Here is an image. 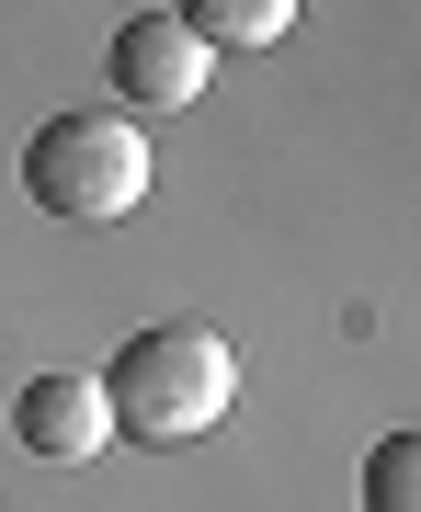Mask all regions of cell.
Here are the masks:
<instances>
[{
    "mask_svg": "<svg viewBox=\"0 0 421 512\" xmlns=\"http://www.w3.org/2000/svg\"><path fill=\"white\" fill-rule=\"evenodd\" d=\"M103 410H114V433H137V444H194V433H217V421L239 410V353H228V330H205V319L126 330L114 365H103Z\"/></svg>",
    "mask_w": 421,
    "mask_h": 512,
    "instance_id": "obj_1",
    "label": "cell"
},
{
    "mask_svg": "<svg viewBox=\"0 0 421 512\" xmlns=\"http://www.w3.org/2000/svg\"><path fill=\"white\" fill-rule=\"evenodd\" d=\"M23 194L46 217H69V228H114V217L148 205V137L126 114H57L23 148Z\"/></svg>",
    "mask_w": 421,
    "mask_h": 512,
    "instance_id": "obj_2",
    "label": "cell"
},
{
    "mask_svg": "<svg viewBox=\"0 0 421 512\" xmlns=\"http://www.w3.org/2000/svg\"><path fill=\"white\" fill-rule=\"evenodd\" d=\"M103 69H114V92H126L137 114H183V103H205L217 57H205L171 12H126V23H114V46H103Z\"/></svg>",
    "mask_w": 421,
    "mask_h": 512,
    "instance_id": "obj_3",
    "label": "cell"
},
{
    "mask_svg": "<svg viewBox=\"0 0 421 512\" xmlns=\"http://www.w3.org/2000/svg\"><path fill=\"white\" fill-rule=\"evenodd\" d=\"M12 433H23V456H46V467H80V456H103L114 444V410H103V376H23V399H12Z\"/></svg>",
    "mask_w": 421,
    "mask_h": 512,
    "instance_id": "obj_4",
    "label": "cell"
},
{
    "mask_svg": "<svg viewBox=\"0 0 421 512\" xmlns=\"http://www.w3.org/2000/svg\"><path fill=\"white\" fill-rule=\"evenodd\" d=\"M171 23L205 46V57H262L296 35V0H171Z\"/></svg>",
    "mask_w": 421,
    "mask_h": 512,
    "instance_id": "obj_5",
    "label": "cell"
},
{
    "mask_svg": "<svg viewBox=\"0 0 421 512\" xmlns=\"http://www.w3.org/2000/svg\"><path fill=\"white\" fill-rule=\"evenodd\" d=\"M365 512H421V421L365 456Z\"/></svg>",
    "mask_w": 421,
    "mask_h": 512,
    "instance_id": "obj_6",
    "label": "cell"
}]
</instances>
